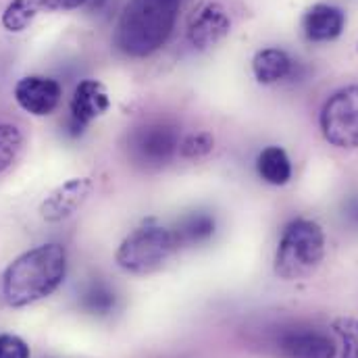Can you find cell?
I'll list each match as a JSON object with an SVG mask.
<instances>
[{"instance_id":"1","label":"cell","mask_w":358,"mask_h":358,"mask_svg":"<svg viewBox=\"0 0 358 358\" xmlns=\"http://www.w3.org/2000/svg\"><path fill=\"white\" fill-rule=\"evenodd\" d=\"M67 275V250L61 244H42L17 257L2 273L0 294L13 308L29 306L59 289Z\"/></svg>"},{"instance_id":"2","label":"cell","mask_w":358,"mask_h":358,"mask_svg":"<svg viewBox=\"0 0 358 358\" xmlns=\"http://www.w3.org/2000/svg\"><path fill=\"white\" fill-rule=\"evenodd\" d=\"M181 0H129L121 13L115 44L134 59L157 52L171 36Z\"/></svg>"},{"instance_id":"3","label":"cell","mask_w":358,"mask_h":358,"mask_svg":"<svg viewBox=\"0 0 358 358\" xmlns=\"http://www.w3.org/2000/svg\"><path fill=\"white\" fill-rule=\"evenodd\" d=\"M325 257V234L319 223L310 219H296L285 225L273 271L279 279L294 281L313 275Z\"/></svg>"},{"instance_id":"4","label":"cell","mask_w":358,"mask_h":358,"mask_svg":"<svg viewBox=\"0 0 358 358\" xmlns=\"http://www.w3.org/2000/svg\"><path fill=\"white\" fill-rule=\"evenodd\" d=\"M179 250L171 229L161 225H144L134 229L119 246L115 261L131 275H150L163 267Z\"/></svg>"},{"instance_id":"5","label":"cell","mask_w":358,"mask_h":358,"mask_svg":"<svg viewBox=\"0 0 358 358\" xmlns=\"http://www.w3.org/2000/svg\"><path fill=\"white\" fill-rule=\"evenodd\" d=\"M179 131L167 121H152L127 136V155L142 169H161L179 152Z\"/></svg>"},{"instance_id":"6","label":"cell","mask_w":358,"mask_h":358,"mask_svg":"<svg viewBox=\"0 0 358 358\" xmlns=\"http://www.w3.org/2000/svg\"><path fill=\"white\" fill-rule=\"evenodd\" d=\"M323 138L342 150L358 148V84L334 92L321 108Z\"/></svg>"},{"instance_id":"7","label":"cell","mask_w":358,"mask_h":358,"mask_svg":"<svg viewBox=\"0 0 358 358\" xmlns=\"http://www.w3.org/2000/svg\"><path fill=\"white\" fill-rule=\"evenodd\" d=\"M231 29V19L221 2H202L187 23V42L196 50H208L217 46Z\"/></svg>"},{"instance_id":"8","label":"cell","mask_w":358,"mask_h":358,"mask_svg":"<svg viewBox=\"0 0 358 358\" xmlns=\"http://www.w3.org/2000/svg\"><path fill=\"white\" fill-rule=\"evenodd\" d=\"M110 106V98L106 88L96 80H84L69 102V131L71 136H80L94 119L104 115Z\"/></svg>"},{"instance_id":"9","label":"cell","mask_w":358,"mask_h":358,"mask_svg":"<svg viewBox=\"0 0 358 358\" xmlns=\"http://www.w3.org/2000/svg\"><path fill=\"white\" fill-rule=\"evenodd\" d=\"M277 350L283 358H336L334 340L319 329L292 327L279 334Z\"/></svg>"},{"instance_id":"10","label":"cell","mask_w":358,"mask_h":358,"mask_svg":"<svg viewBox=\"0 0 358 358\" xmlns=\"http://www.w3.org/2000/svg\"><path fill=\"white\" fill-rule=\"evenodd\" d=\"M92 189H94V183L90 178H73L61 183L42 202L40 206L42 219H46L48 223H59L63 219H69L84 206Z\"/></svg>"},{"instance_id":"11","label":"cell","mask_w":358,"mask_h":358,"mask_svg":"<svg viewBox=\"0 0 358 358\" xmlns=\"http://www.w3.org/2000/svg\"><path fill=\"white\" fill-rule=\"evenodd\" d=\"M61 96H63L61 84L57 80H50V78L29 76V78L19 80L15 86L17 104L36 117L50 115L59 106Z\"/></svg>"},{"instance_id":"12","label":"cell","mask_w":358,"mask_h":358,"mask_svg":"<svg viewBox=\"0 0 358 358\" xmlns=\"http://www.w3.org/2000/svg\"><path fill=\"white\" fill-rule=\"evenodd\" d=\"M346 15L334 4H315L302 17V31L310 42H331L342 36Z\"/></svg>"},{"instance_id":"13","label":"cell","mask_w":358,"mask_h":358,"mask_svg":"<svg viewBox=\"0 0 358 358\" xmlns=\"http://www.w3.org/2000/svg\"><path fill=\"white\" fill-rule=\"evenodd\" d=\"M252 73L259 84L273 86L294 73V61L281 48H263L252 59Z\"/></svg>"},{"instance_id":"14","label":"cell","mask_w":358,"mask_h":358,"mask_svg":"<svg viewBox=\"0 0 358 358\" xmlns=\"http://www.w3.org/2000/svg\"><path fill=\"white\" fill-rule=\"evenodd\" d=\"M171 231L176 236L179 248L202 244V242L210 240L215 234V217L210 213H204V210L189 213V215L179 219L178 225Z\"/></svg>"},{"instance_id":"15","label":"cell","mask_w":358,"mask_h":358,"mask_svg":"<svg viewBox=\"0 0 358 358\" xmlns=\"http://www.w3.org/2000/svg\"><path fill=\"white\" fill-rule=\"evenodd\" d=\"M257 171L271 185H285L292 178V163L283 148L267 146L257 159Z\"/></svg>"},{"instance_id":"16","label":"cell","mask_w":358,"mask_h":358,"mask_svg":"<svg viewBox=\"0 0 358 358\" xmlns=\"http://www.w3.org/2000/svg\"><path fill=\"white\" fill-rule=\"evenodd\" d=\"M42 8H46L44 0H13L2 13V27L10 34H19L29 27Z\"/></svg>"},{"instance_id":"17","label":"cell","mask_w":358,"mask_h":358,"mask_svg":"<svg viewBox=\"0 0 358 358\" xmlns=\"http://www.w3.org/2000/svg\"><path fill=\"white\" fill-rule=\"evenodd\" d=\"M117 306V294L102 281H94L82 294V308L90 315H110Z\"/></svg>"},{"instance_id":"18","label":"cell","mask_w":358,"mask_h":358,"mask_svg":"<svg viewBox=\"0 0 358 358\" xmlns=\"http://www.w3.org/2000/svg\"><path fill=\"white\" fill-rule=\"evenodd\" d=\"M23 148V134L10 123H0V173H4Z\"/></svg>"},{"instance_id":"19","label":"cell","mask_w":358,"mask_h":358,"mask_svg":"<svg viewBox=\"0 0 358 358\" xmlns=\"http://www.w3.org/2000/svg\"><path fill=\"white\" fill-rule=\"evenodd\" d=\"M331 329L342 342V358H358V319L340 317L331 323Z\"/></svg>"},{"instance_id":"20","label":"cell","mask_w":358,"mask_h":358,"mask_svg":"<svg viewBox=\"0 0 358 358\" xmlns=\"http://www.w3.org/2000/svg\"><path fill=\"white\" fill-rule=\"evenodd\" d=\"M213 148H215V138L208 131L189 134L179 142V155L183 159H189V161L204 159L206 155L213 152Z\"/></svg>"},{"instance_id":"21","label":"cell","mask_w":358,"mask_h":358,"mask_svg":"<svg viewBox=\"0 0 358 358\" xmlns=\"http://www.w3.org/2000/svg\"><path fill=\"white\" fill-rule=\"evenodd\" d=\"M0 358H31V352L19 336L0 334Z\"/></svg>"},{"instance_id":"22","label":"cell","mask_w":358,"mask_h":358,"mask_svg":"<svg viewBox=\"0 0 358 358\" xmlns=\"http://www.w3.org/2000/svg\"><path fill=\"white\" fill-rule=\"evenodd\" d=\"M86 2L88 0H44V6L50 10H71V8H78Z\"/></svg>"},{"instance_id":"23","label":"cell","mask_w":358,"mask_h":358,"mask_svg":"<svg viewBox=\"0 0 358 358\" xmlns=\"http://www.w3.org/2000/svg\"><path fill=\"white\" fill-rule=\"evenodd\" d=\"M344 215H346V219H348L350 223L358 225V196H357V198H350V200H348V204H346V210H344Z\"/></svg>"}]
</instances>
